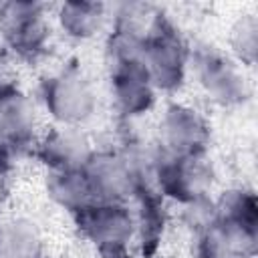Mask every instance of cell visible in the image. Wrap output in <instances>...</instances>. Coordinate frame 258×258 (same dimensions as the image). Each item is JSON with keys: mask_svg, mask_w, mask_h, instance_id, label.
Returning <instances> with one entry per match:
<instances>
[{"mask_svg": "<svg viewBox=\"0 0 258 258\" xmlns=\"http://www.w3.org/2000/svg\"><path fill=\"white\" fill-rule=\"evenodd\" d=\"M83 171L95 202L129 204L139 189H145L121 147L95 149Z\"/></svg>", "mask_w": 258, "mask_h": 258, "instance_id": "52a82bcc", "label": "cell"}, {"mask_svg": "<svg viewBox=\"0 0 258 258\" xmlns=\"http://www.w3.org/2000/svg\"><path fill=\"white\" fill-rule=\"evenodd\" d=\"M230 258H246V256H230Z\"/></svg>", "mask_w": 258, "mask_h": 258, "instance_id": "d6986e66", "label": "cell"}, {"mask_svg": "<svg viewBox=\"0 0 258 258\" xmlns=\"http://www.w3.org/2000/svg\"><path fill=\"white\" fill-rule=\"evenodd\" d=\"M171 155L208 153L210 123L202 111L187 103H169L157 123V141Z\"/></svg>", "mask_w": 258, "mask_h": 258, "instance_id": "ba28073f", "label": "cell"}, {"mask_svg": "<svg viewBox=\"0 0 258 258\" xmlns=\"http://www.w3.org/2000/svg\"><path fill=\"white\" fill-rule=\"evenodd\" d=\"M129 206L135 218V250L143 258L155 256L169 224L167 202L157 194V189L145 187L135 194Z\"/></svg>", "mask_w": 258, "mask_h": 258, "instance_id": "8fae6325", "label": "cell"}, {"mask_svg": "<svg viewBox=\"0 0 258 258\" xmlns=\"http://www.w3.org/2000/svg\"><path fill=\"white\" fill-rule=\"evenodd\" d=\"M44 191L56 208L71 216L95 202L83 169H46Z\"/></svg>", "mask_w": 258, "mask_h": 258, "instance_id": "4fadbf2b", "label": "cell"}, {"mask_svg": "<svg viewBox=\"0 0 258 258\" xmlns=\"http://www.w3.org/2000/svg\"><path fill=\"white\" fill-rule=\"evenodd\" d=\"M75 226L99 258H133L135 218L129 204L93 202L73 216Z\"/></svg>", "mask_w": 258, "mask_h": 258, "instance_id": "7a4b0ae2", "label": "cell"}, {"mask_svg": "<svg viewBox=\"0 0 258 258\" xmlns=\"http://www.w3.org/2000/svg\"><path fill=\"white\" fill-rule=\"evenodd\" d=\"M216 181V167L208 153L171 155L159 147L153 187L165 202L177 206L210 196Z\"/></svg>", "mask_w": 258, "mask_h": 258, "instance_id": "277c9868", "label": "cell"}, {"mask_svg": "<svg viewBox=\"0 0 258 258\" xmlns=\"http://www.w3.org/2000/svg\"><path fill=\"white\" fill-rule=\"evenodd\" d=\"M12 191V163L10 157L0 155V208L8 202Z\"/></svg>", "mask_w": 258, "mask_h": 258, "instance_id": "ac0fdd59", "label": "cell"}, {"mask_svg": "<svg viewBox=\"0 0 258 258\" xmlns=\"http://www.w3.org/2000/svg\"><path fill=\"white\" fill-rule=\"evenodd\" d=\"M143 64L157 93H177L189 75V44L167 20L143 48Z\"/></svg>", "mask_w": 258, "mask_h": 258, "instance_id": "8992f818", "label": "cell"}, {"mask_svg": "<svg viewBox=\"0 0 258 258\" xmlns=\"http://www.w3.org/2000/svg\"><path fill=\"white\" fill-rule=\"evenodd\" d=\"M36 109L30 97L14 87L0 85V155L12 157L34 143Z\"/></svg>", "mask_w": 258, "mask_h": 258, "instance_id": "9c48e42d", "label": "cell"}, {"mask_svg": "<svg viewBox=\"0 0 258 258\" xmlns=\"http://www.w3.org/2000/svg\"><path fill=\"white\" fill-rule=\"evenodd\" d=\"M40 103L60 127H85L99 109L95 83L79 64H64L40 83Z\"/></svg>", "mask_w": 258, "mask_h": 258, "instance_id": "6da1fadb", "label": "cell"}, {"mask_svg": "<svg viewBox=\"0 0 258 258\" xmlns=\"http://www.w3.org/2000/svg\"><path fill=\"white\" fill-rule=\"evenodd\" d=\"M42 236L28 218H10L0 224V258H40Z\"/></svg>", "mask_w": 258, "mask_h": 258, "instance_id": "5bb4252c", "label": "cell"}, {"mask_svg": "<svg viewBox=\"0 0 258 258\" xmlns=\"http://www.w3.org/2000/svg\"><path fill=\"white\" fill-rule=\"evenodd\" d=\"M189 75L204 95L220 107H238L250 99L244 67L228 52L212 46H189Z\"/></svg>", "mask_w": 258, "mask_h": 258, "instance_id": "3957f363", "label": "cell"}, {"mask_svg": "<svg viewBox=\"0 0 258 258\" xmlns=\"http://www.w3.org/2000/svg\"><path fill=\"white\" fill-rule=\"evenodd\" d=\"M216 218H218V212L212 196H204L179 206V222L187 230V234L200 232L202 228L216 222Z\"/></svg>", "mask_w": 258, "mask_h": 258, "instance_id": "e0dca14e", "label": "cell"}, {"mask_svg": "<svg viewBox=\"0 0 258 258\" xmlns=\"http://www.w3.org/2000/svg\"><path fill=\"white\" fill-rule=\"evenodd\" d=\"M109 6L91 0H69L56 8L54 20L58 30L71 40H91L95 38L109 20Z\"/></svg>", "mask_w": 258, "mask_h": 258, "instance_id": "7c38bea8", "label": "cell"}, {"mask_svg": "<svg viewBox=\"0 0 258 258\" xmlns=\"http://www.w3.org/2000/svg\"><path fill=\"white\" fill-rule=\"evenodd\" d=\"M34 145V153L46 169H83L95 151L81 127L54 125Z\"/></svg>", "mask_w": 258, "mask_h": 258, "instance_id": "30bf717a", "label": "cell"}, {"mask_svg": "<svg viewBox=\"0 0 258 258\" xmlns=\"http://www.w3.org/2000/svg\"><path fill=\"white\" fill-rule=\"evenodd\" d=\"M214 202H216L218 220L238 228L258 230V202L254 189L244 185H234L224 189L218 198H214Z\"/></svg>", "mask_w": 258, "mask_h": 258, "instance_id": "9a60e30c", "label": "cell"}, {"mask_svg": "<svg viewBox=\"0 0 258 258\" xmlns=\"http://www.w3.org/2000/svg\"><path fill=\"white\" fill-rule=\"evenodd\" d=\"M50 40V22L42 4L10 0L0 4V42L22 60L38 58Z\"/></svg>", "mask_w": 258, "mask_h": 258, "instance_id": "5b68a950", "label": "cell"}, {"mask_svg": "<svg viewBox=\"0 0 258 258\" xmlns=\"http://www.w3.org/2000/svg\"><path fill=\"white\" fill-rule=\"evenodd\" d=\"M230 54L242 67H254L258 56V20L256 14H240L236 22L230 26L228 34Z\"/></svg>", "mask_w": 258, "mask_h": 258, "instance_id": "2e32d148", "label": "cell"}]
</instances>
